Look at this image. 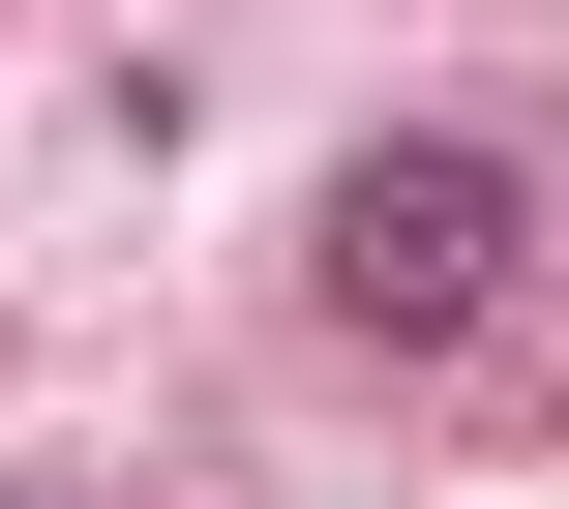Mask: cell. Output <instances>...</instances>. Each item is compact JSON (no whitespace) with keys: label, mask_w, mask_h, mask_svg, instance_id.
<instances>
[{"label":"cell","mask_w":569,"mask_h":509,"mask_svg":"<svg viewBox=\"0 0 569 509\" xmlns=\"http://www.w3.org/2000/svg\"><path fill=\"white\" fill-rule=\"evenodd\" d=\"M300 270H330V330L450 360V330L540 270V180H510L480 120H360V150H330V210H300Z\"/></svg>","instance_id":"6da1fadb"}]
</instances>
